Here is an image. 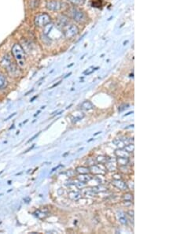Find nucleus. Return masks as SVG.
Wrapping results in <instances>:
<instances>
[{"mask_svg":"<svg viewBox=\"0 0 177 234\" xmlns=\"http://www.w3.org/2000/svg\"><path fill=\"white\" fill-rule=\"evenodd\" d=\"M11 51L14 59L17 62V64L20 68L25 67V52H24L21 46L17 44H14V46L12 47Z\"/></svg>","mask_w":177,"mask_h":234,"instance_id":"obj_1","label":"nucleus"},{"mask_svg":"<svg viewBox=\"0 0 177 234\" xmlns=\"http://www.w3.org/2000/svg\"><path fill=\"white\" fill-rule=\"evenodd\" d=\"M69 12L70 17L78 23H83V22L86 21L87 19H88V17H87L84 12H83L82 10L76 8V7H72L71 9H69Z\"/></svg>","mask_w":177,"mask_h":234,"instance_id":"obj_2","label":"nucleus"},{"mask_svg":"<svg viewBox=\"0 0 177 234\" xmlns=\"http://www.w3.org/2000/svg\"><path fill=\"white\" fill-rule=\"evenodd\" d=\"M63 34L66 39H72L79 34V29L73 24H69V25L68 24L67 26L64 27Z\"/></svg>","mask_w":177,"mask_h":234,"instance_id":"obj_3","label":"nucleus"},{"mask_svg":"<svg viewBox=\"0 0 177 234\" xmlns=\"http://www.w3.org/2000/svg\"><path fill=\"white\" fill-rule=\"evenodd\" d=\"M51 21V18L50 15L45 13H42L35 16L34 19V23L37 27H45L47 25L50 24Z\"/></svg>","mask_w":177,"mask_h":234,"instance_id":"obj_4","label":"nucleus"},{"mask_svg":"<svg viewBox=\"0 0 177 234\" xmlns=\"http://www.w3.org/2000/svg\"><path fill=\"white\" fill-rule=\"evenodd\" d=\"M2 64L4 65L5 68H7V71H8L11 75H14L15 74V73H17V68L14 66L13 61H11V59L10 58V57H9L8 55L4 57L3 60H2Z\"/></svg>","mask_w":177,"mask_h":234,"instance_id":"obj_5","label":"nucleus"},{"mask_svg":"<svg viewBox=\"0 0 177 234\" xmlns=\"http://www.w3.org/2000/svg\"><path fill=\"white\" fill-rule=\"evenodd\" d=\"M63 3L59 1H56V0H52V1H49L47 2V8L51 11H58L62 8Z\"/></svg>","mask_w":177,"mask_h":234,"instance_id":"obj_6","label":"nucleus"},{"mask_svg":"<svg viewBox=\"0 0 177 234\" xmlns=\"http://www.w3.org/2000/svg\"><path fill=\"white\" fill-rule=\"evenodd\" d=\"M112 185H114L115 187H116L117 189H120V190H127L128 189L127 184L125 181L121 180V179H119V180H113L112 181Z\"/></svg>","mask_w":177,"mask_h":234,"instance_id":"obj_7","label":"nucleus"},{"mask_svg":"<svg viewBox=\"0 0 177 234\" xmlns=\"http://www.w3.org/2000/svg\"><path fill=\"white\" fill-rule=\"evenodd\" d=\"M90 172H91L93 174H96V175H104L106 174V171L100 168V166L96 165H92L90 167Z\"/></svg>","mask_w":177,"mask_h":234,"instance_id":"obj_8","label":"nucleus"},{"mask_svg":"<svg viewBox=\"0 0 177 234\" xmlns=\"http://www.w3.org/2000/svg\"><path fill=\"white\" fill-rule=\"evenodd\" d=\"M80 109L84 111H90L91 110L94 109V105L90 101H84L81 104Z\"/></svg>","mask_w":177,"mask_h":234,"instance_id":"obj_9","label":"nucleus"},{"mask_svg":"<svg viewBox=\"0 0 177 234\" xmlns=\"http://www.w3.org/2000/svg\"><path fill=\"white\" fill-rule=\"evenodd\" d=\"M115 155L116 157H123V158H128L129 153L127 152L124 148H119L115 151Z\"/></svg>","mask_w":177,"mask_h":234,"instance_id":"obj_10","label":"nucleus"},{"mask_svg":"<svg viewBox=\"0 0 177 234\" xmlns=\"http://www.w3.org/2000/svg\"><path fill=\"white\" fill-rule=\"evenodd\" d=\"M84 114L81 113V112H76L74 113V115L72 116V122L73 123H76L77 121H80L84 118Z\"/></svg>","mask_w":177,"mask_h":234,"instance_id":"obj_11","label":"nucleus"},{"mask_svg":"<svg viewBox=\"0 0 177 234\" xmlns=\"http://www.w3.org/2000/svg\"><path fill=\"white\" fill-rule=\"evenodd\" d=\"M117 164L120 166H126L129 162V158H123V157H117L116 158Z\"/></svg>","mask_w":177,"mask_h":234,"instance_id":"obj_12","label":"nucleus"},{"mask_svg":"<svg viewBox=\"0 0 177 234\" xmlns=\"http://www.w3.org/2000/svg\"><path fill=\"white\" fill-rule=\"evenodd\" d=\"M69 198L71 199L72 200H78L81 198V193L79 192H75V191H73V192H70L69 193Z\"/></svg>","mask_w":177,"mask_h":234,"instance_id":"obj_13","label":"nucleus"},{"mask_svg":"<svg viewBox=\"0 0 177 234\" xmlns=\"http://www.w3.org/2000/svg\"><path fill=\"white\" fill-rule=\"evenodd\" d=\"M77 179L79 180V181L84 182V183H86V182L90 181V180L92 179V177L90 175H88V174H79L77 177Z\"/></svg>","mask_w":177,"mask_h":234,"instance_id":"obj_14","label":"nucleus"},{"mask_svg":"<svg viewBox=\"0 0 177 234\" xmlns=\"http://www.w3.org/2000/svg\"><path fill=\"white\" fill-rule=\"evenodd\" d=\"M117 217L118 219H119V222H120L122 225L128 224V219H127L126 216H125V214H124L123 212L119 211V212L117 213Z\"/></svg>","mask_w":177,"mask_h":234,"instance_id":"obj_15","label":"nucleus"},{"mask_svg":"<svg viewBox=\"0 0 177 234\" xmlns=\"http://www.w3.org/2000/svg\"><path fill=\"white\" fill-rule=\"evenodd\" d=\"M76 172L79 174H86L90 173V168L85 166H79L76 169Z\"/></svg>","mask_w":177,"mask_h":234,"instance_id":"obj_16","label":"nucleus"},{"mask_svg":"<svg viewBox=\"0 0 177 234\" xmlns=\"http://www.w3.org/2000/svg\"><path fill=\"white\" fill-rule=\"evenodd\" d=\"M34 214H35V217H37L39 219H44L48 216V213L44 212V211H40V210H38L35 212H34Z\"/></svg>","mask_w":177,"mask_h":234,"instance_id":"obj_17","label":"nucleus"},{"mask_svg":"<svg viewBox=\"0 0 177 234\" xmlns=\"http://www.w3.org/2000/svg\"><path fill=\"white\" fill-rule=\"evenodd\" d=\"M7 81L3 75L0 74V89H2L5 87H7Z\"/></svg>","mask_w":177,"mask_h":234,"instance_id":"obj_18","label":"nucleus"},{"mask_svg":"<svg viewBox=\"0 0 177 234\" xmlns=\"http://www.w3.org/2000/svg\"><path fill=\"white\" fill-rule=\"evenodd\" d=\"M105 164H106V169H107L109 171H115V170H116V166H115V165L110 162L109 158H108V160H107V162H106Z\"/></svg>","mask_w":177,"mask_h":234,"instance_id":"obj_19","label":"nucleus"},{"mask_svg":"<svg viewBox=\"0 0 177 234\" xmlns=\"http://www.w3.org/2000/svg\"><path fill=\"white\" fill-rule=\"evenodd\" d=\"M106 190H107V188L104 187V186H102V185H98V186H96V187H94L92 189V191L95 192V193H98V192H102Z\"/></svg>","mask_w":177,"mask_h":234,"instance_id":"obj_20","label":"nucleus"},{"mask_svg":"<svg viewBox=\"0 0 177 234\" xmlns=\"http://www.w3.org/2000/svg\"><path fill=\"white\" fill-rule=\"evenodd\" d=\"M113 143H114L116 146H117L119 148H124V147L125 146L123 140H120V139H116V140H113Z\"/></svg>","mask_w":177,"mask_h":234,"instance_id":"obj_21","label":"nucleus"},{"mask_svg":"<svg viewBox=\"0 0 177 234\" xmlns=\"http://www.w3.org/2000/svg\"><path fill=\"white\" fill-rule=\"evenodd\" d=\"M124 149L128 153H131V152H133L134 150H135V146H134L133 143H129V144H127L126 146L124 147Z\"/></svg>","mask_w":177,"mask_h":234,"instance_id":"obj_22","label":"nucleus"},{"mask_svg":"<svg viewBox=\"0 0 177 234\" xmlns=\"http://www.w3.org/2000/svg\"><path fill=\"white\" fill-rule=\"evenodd\" d=\"M108 160V158L106 156H98L96 158V162H98L100 164H105Z\"/></svg>","mask_w":177,"mask_h":234,"instance_id":"obj_23","label":"nucleus"},{"mask_svg":"<svg viewBox=\"0 0 177 234\" xmlns=\"http://www.w3.org/2000/svg\"><path fill=\"white\" fill-rule=\"evenodd\" d=\"M123 199L125 201H132L133 199V195L131 193H126L123 195Z\"/></svg>","mask_w":177,"mask_h":234,"instance_id":"obj_24","label":"nucleus"},{"mask_svg":"<svg viewBox=\"0 0 177 234\" xmlns=\"http://www.w3.org/2000/svg\"><path fill=\"white\" fill-rule=\"evenodd\" d=\"M95 179L97 180V181L98 182L99 184H103L105 181H106V179H105V177H103V176H102L101 174H99V176L98 177H95Z\"/></svg>","mask_w":177,"mask_h":234,"instance_id":"obj_25","label":"nucleus"},{"mask_svg":"<svg viewBox=\"0 0 177 234\" xmlns=\"http://www.w3.org/2000/svg\"><path fill=\"white\" fill-rule=\"evenodd\" d=\"M74 5H81L85 2V0H69Z\"/></svg>","mask_w":177,"mask_h":234,"instance_id":"obj_26","label":"nucleus"},{"mask_svg":"<svg viewBox=\"0 0 177 234\" xmlns=\"http://www.w3.org/2000/svg\"><path fill=\"white\" fill-rule=\"evenodd\" d=\"M84 192L85 195H95V192H93L92 189H85V190H84Z\"/></svg>","mask_w":177,"mask_h":234,"instance_id":"obj_27","label":"nucleus"},{"mask_svg":"<svg viewBox=\"0 0 177 234\" xmlns=\"http://www.w3.org/2000/svg\"><path fill=\"white\" fill-rule=\"evenodd\" d=\"M129 107V105L128 104H123L121 105V106H119V108H118V110L120 112H122L123 110H125L128 109V108Z\"/></svg>","mask_w":177,"mask_h":234,"instance_id":"obj_28","label":"nucleus"},{"mask_svg":"<svg viewBox=\"0 0 177 234\" xmlns=\"http://www.w3.org/2000/svg\"><path fill=\"white\" fill-rule=\"evenodd\" d=\"M66 175H67L69 177H74V175H75V172L73 171V170H68V171L66 172Z\"/></svg>","mask_w":177,"mask_h":234,"instance_id":"obj_29","label":"nucleus"},{"mask_svg":"<svg viewBox=\"0 0 177 234\" xmlns=\"http://www.w3.org/2000/svg\"><path fill=\"white\" fill-rule=\"evenodd\" d=\"M97 69H98V68H95V69H92V70H91V71H90V69H88V70H87V71H84V74H85V75H89V74H91V73H92L94 72V70H96Z\"/></svg>","mask_w":177,"mask_h":234,"instance_id":"obj_30","label":"nucleus"},{"mask_svg":"<svg viewBox=\"0 0 177 234\" xmlns=\"http://www.w3.org/2000/svg\"><path fill=\"white\" fill-rule=\"evenodd\" d=\"M76 186H77L78 188H81V189H83L84 187H85V184L84 183V182L79 181V183L76 184Z\"/></svg>","mask_w":177,"mask_h":234,"instance_id":"obj_31","label":"nucleus"},{"mask_svg":"<svg viewBox=\"0 0 177 234\" xmlns=\"http://www.w3.org/2000/svg\"><path fill=\"white\" fill-rule=\"evenodd\" d=\"M113 179L114 180H119V179H121V177H120V175H119V174H115L113 176Z\"/></svg>","mask_w":177,"mask_h":234,"instance_id":"obj_32","label":"nucleus"},{"mask_svg":"<svg viewBox=\"0 0 177 234\" xmlns=\"http://www.w3.org/2000/svg\"><path fill=\"white\" fill-rule=\"evenodd\" d=\"M39 133H37V134H35V136H34V137H32V138H31V139H30V140H29V141H28V142H31V141H32V140H34V139H35V137H38V136H39Z\"/></svg>","mask_w":177,"mask_h":234,"instance_id":"obj_33","label":"nucleus"},{"mask_svg":"<svg viewBox=\"0 0 177 234\" xmlns=\"http://www.w3.org/2000/svg\"><path fill=\"white\" fill-rule=\"evenodd\" d=\"M128 214H129V215L131 216V217H132V218L134 217V211H129L128 212Z\"/></svg>","mask_w":177,"mask_h":234,"instance_id":"obj_34","label":"nucleus"},{"mask_svg":"<svg viewBox=\"0 0 177 234\" xmlns=\"http://www.w3.org/2000/svg\"><path fill=\"white\" fill-rule=\"evenodd\" d=\"M60 166H61V165H58V166H57V167H55V168H54V169H53V170H51V173H53V172H54V171H55V170H57V169H58V168H59V167H60Z\"/></svg>","mask_w":177,"mask_h":234,"instance_id":"obj_35","label":"nucleus"},{"mask_svg":"<svg viewBox=\"0 0 177 234\" xmlns=\"http://www.w3.org/2000/svg\"><path fill=\"white\" fill-rule=\"evenodd\" d=\"M16 115V113H14V114H13V115H10V116H9L8 117V118H6V121H7V120H9V119H10V118H12V117H13V116H14V115Z\"/></svg>","mask_w":177,"mask_h":234,"instance_id":"obj_36","label":"nucleus"},{"mask_svg":"<svg viewBox=\"0 0 177 234\" xmlns=\"http://www.w3.org/2000/svg\"><path fill=\"white\" fill-rule=\"evenodd\" d=\"M24 201H25V203H29L31 201L30 198H25V199H24Z\"/></svg>","mask_w":177,"mask_h":234,"instance_id":"obj_37","label":"nucleus"},{"mask_svg":"<svg viewBox=\"0 0 177 234\" xmlns=\"http://www.w3.org/2000/svg\"><path fill=\"white\" fill-rule=\"evenodd\" d=\"M35 98H37V96H35V97H33V98H32V100H31V102H32V101H33V100H35Z\"/></svg>","mask_w":177,"mask_h":234,"instance_id":"obj_38","label":"nucleus"},{"mask_svg":"<svg viewBox=\"0 0 177 234\" xmlns=\"http://www.w3.org/2000/svg\"><path fill=\"white\" fill-rule=\"evenodd\" d=\"M100 133H101V132H98V133H95V134H94V136H97V135L100 134Z\"/></svg>","mask_w":177,"mask_h":234,"instance_id":"obj_39","label":"nucleus"},{"mask_svg":"<svg viewBox=\"0 0 177 234\" xmlns=\"http://www.w3.org/2000/svg\"><path fill=\"white\" fill-rule=\"evenodd\" d=\"M69 155V152H67V153L64 154V155H63V156H64V157H66V155Z\"/></svg>","mask_w":177,"mask_h":234,"instance_id":"obj_40","label":"nucleus"},{"mask_svg":"<svg viewBox=\"0 0 177 234\" xmlns=\"http://www.w3.org/2000/svg\"><path fill=\"white\" fill-rule=\"evenodd\" d=\"M2 173H3V170H2V171L0 172V174H2Z\"/></svg>","mask_w":177,"mask_h":234,"instance_id":"obj_41","label":"nucleus"}]
</instances>
